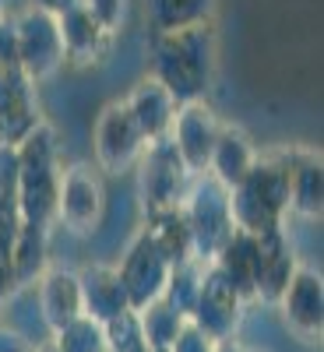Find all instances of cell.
Here are the masks:
<instances>
[{"label":"cell","mask_w":324,"mask_h":352,"mask_svg":"<svg viewBox=\"0 0 324 352\" xmlns=\"http://www.w3.org/2000/svg\"><path fill=\"white\" fill-rule=\"evenodd\" d=\"M247 352H261V349H247Z\"/></svg>","instance_id":"obj_40"},{"label":"cell","mask_w":324,"mask_h":352,"mask_svg":"<svg viewBox=\"0 0 324 352\" xmlns=\"http://www.w3.org/2000/svg\"><path fill=\"white\" fill-rule=\"evenodd\" d=\"M21 289H25V285H21V278H18V272H14L11 257L0 254V307H4L8 300H14Z\"/></svg>","instance_id":"obj_32"},{"label":"cell","mask_w":324,"mask_h":352,"mask_svg":"<svg viewBox=\"0 0 324 352\" xmlns=\"http://www.w3.org/2000/svg\"><path fill=\"white\" fill-rule=\"evenodd\" d=\"M18 229H21L18 197H14V190H0V254H11Z\"/></svg>","instance_id":"obj_30"},{"label":"cell","mask_w":324,"mask_h":352,"mask_svg":"<svg viewBox=\"0 0 324 352\" xmlns=\"http://www.w3.org/2000/svg\"><path fill=\"white\" fill-rule=\"evenodd\" d=\"M50 345H53V352H106V331L99 320L81 314L61 331H53Z\"/></svg>","instance_id":"obj_27"},{"label":"cell","mask_w":324,"mask_h":352,"mask_svg":"<svg viewBox=\"0 0 324 352\" xmlns=\"http://www.w3.org/2000/svg\"><path fill=\"white\" fill-rule=\"evenodd\" d=\"M106 215V187L102 173L92 162H71L61 176V197H56V222L74 236H92Z\"/></svg>","instance_id":"obj_7"},{"label":"cell","mask_w":324,"mask_h":352,"mask_svg":"<svg viewBox=\"0 0 324 352\" xmlns=\"http://www.w3.org/2000/svg\"><path fill=\"white\" fill-rule=\"evenodd\" d=\"M56 21H61V39H64V64H71V67H99L109 56L116 36L106 32L78 0L56 14Z\"/></svg>","instance_id":"obj_16"},{"label":"cell","mask_w":324,"mask_h":352,"mask_svg":"<svg viewBox=\"0 0 324 352\" xmlns=\"http://www.w3.org/2000/svg\"><path fill=\"white\" fill-rule=\"evenodd\" d=\"M124 106L134 116L141 138L144 141H159V138H169L173 116H176V106H180V102H176L166 88L149 74V78H141L131 92L124 96Z\"/></svg>","instance_id":"obj_18"},{"label":"cell","mask_w":324,"mask_h":352,"mask_svg":"<svg viewBox=\"0 0 324 352\" xmlns=\"http://www.w3.org/2000/svg\"><path fill=\"white\" fill-rule=\"evenodd\" d=\"M134 169H138V201H141L144 215L180 208L194 180V173L187 169V162L180 159V152H176V144L169 138L144 144Z\"/></svg>","instance_id":"obj_4"},{"label":"cell","mask_w":324,"mask_h":352,"mask_svg":"<svg viewBox=\"0 0 324 352\" xmlns=\"http://www.w3.org/2000/svg\"><path fill=\"white\" fill-rule=\"evenodd\" d=\"M149 18L155 32H176L215 21V0H149Z\"/></svg>","instance_id":"obj_24"},{"label":"cell","mask_w":324,"mask_h":352,"mask_svg":"<svg viewBox=\"0 0 324 352\" xmlns=\"http://www.w3.org/2000/svg\"><path fill=\"white\" fill-rule=\"evenodd\" d=\"M11 264L21 278V285L36 282L46 268H50V226H36V222H21L14 247H11Z\"/></svg>","instance_id":"obj_23"},{"label":"cell","mask_w":324,"mask_h":352,"mask_svg":"<svg viewBox=\"0 0 324 352\" xmlns=\"http://www.w3.org/2000/svg\"><path fill=\"white\" fill-rule=\"evenodd\" d=\"M0 67H18V50H14V32L11 18H0Z\"/></svg>","instance_id":"obj_33"},{"label":"cell","mask_w":324,"mask_h":352,"mask_svg":"<svg viewBox=\"0 0 324 352\" xmlns=\"http://www.w3.org/2000/svg\"><path fill=\"white\" fill-rule=\"evenodd\" d=\"M152 352H169V349H152Z\"/></svg>","instance_id":"obj_39"},{"label":"cell","mask_w":324,"mask_h":352,"mask_svg":"<svg viewBox=\"0 0 324 352\" xmlns=\"http://www.w3.org/2000/svg\"><path fill=\"white\" fill-rule=\"evenodd\" d=\"M8 14V0H0V18H4Z\"/></svg>","instance_id":"obj_37"},{"label":"cell","mask_w":324,"mask_h":352,"mask_svg":"<svg viewBox=\"0 0 324 352\" xmlns=\"http://www.w3.org/2000/svg\"><path fill=\"white\" fill-rule=\"evenodd\" d=\"M282 310V320L292 335H300L307 342H321L324 328V282L321 272H314L310 264H296L292 278L285 282L282 296L275 303Z\"/></svg>","instance_id":"obj_13"},{"label":"cell","mask_w":324,"mask_h":352,"mask_svg":"<svg viewBox=\"0 0 324 352\" xmlns=\"http://www.w3.org/2000/svg\"><path fill=\"white\" fill-rule=\"evenodd\" d=\"M61 141L53 124L39 120L18 144V212L21 222L53 226L56 222V197H61Z\"/></svg>","instance_id":"obj_2"},{"label":"cell","mask_w":324,"mask_h":352,"mask_svg":"<svg viewBox=\"0 0 324 352\" xmlns=\"http://www.w3.org/2000/svg\"><path fill=\"white\" fill-rule=\"evenodd\" d=\"M184 215L191 226V240H194V261L212 264L219 247L233 236V212H229V187H222L215 176L201 173L191 180V190L184 197Z\"/></svg>","instance_id":"obj_5"},{"label":"cell","mask_w":324,"mask_h":352,"mask_svg":"<svg viewBox=\"0 0 324 352\" xmlns=\"http://www.w3.org/2000/svg\"><path fill=\"white\" fill-rule=\"evenodd\" d=\"M257 268H254V300L257 303H268L275 307L285 282L296 272V250H292V240L285 226L282 229H268V232H257Z\"/></svg>","instance_id":"obj_15"},{"label":"cell","mask_w":324,"mask_h":352,"mask_svg":"<svg viewBox=\"0 0 324 352\" xmlns=\"http://www.w3.org/2000/svg\"><path fill=\"white\" fill-rule=\"evenodd\" d=\"M169 268L173 264L155 250V243L144 236V232H134V240L127 243L120 261H116V275H120V282H124L131 310H144L149 303L162 300Z\"/></svg>","instance_id":"obj_9"},{"label":"cell","mask_w":324,"mask_h":352,"mask_svg":"<svg viewBox=\"0 0 324 352\" xmlns=\"http://www.w3.org/2000/svg\"><path fill=\"white\" fill-rule=\"evenodd\" d=\"M285 187H289V212L300 219H317L324 208V162L321 148H307V144H279L275 148Z\"/></svg>","instance_id":"obj_11"},{"label":"cell","mask_w":324,"mask_h":352,"mask_svg":"<svg viewBox=\"0 0 324 352\" xmlns=\"http://www.w3.org/2000/svg\"><path fill=\"white\" fill-rule=\"evenodd\" d=\"M0 352H39V345H32L28 338H21L18 331L0 324Z\"/></svg>","instance_id":"obj_34"},{"label":"cell","mask_w":324,"mask_h":352,"mask_svg":"<svg viewBox=\"0 0 324 352\" xmlns=\"http://www.w3.org/2000/svg\"><path fill=\"white\" fill-rule=\"evenodd\" d=\"M102 331H106V352H152L149 342H144L138 310L116 314L113 320H106V324H102Z\"/></svg>","instance_id":"obj_28"},{"label":"cell","mask_w":324,"mask_h":352,"mask_svg":"<svg viewBox=\"0 0 324 352\" xmlns=\"http://www.w3.org/2000/svg\"><path fill=\"white\" fill-rule=\"evenodd\" d=\"M36 300H39V317L46 331H61L64 324H71L74 317L85 314V303H81V278L78 272L71 268H50L36 278Z\"/></svg>","instance_id":"obj_17"},{"label":"cell","mask_w":324,"mask_h":352,"mask_svg":"<svg viewBox=\"0 0 324 352\" xmlns=\"http://www.w3.org/2000/svg\"><path fill=\"white\" fill-rule=\"evenodd\" d=\"M78 278H81L85 317L106 324V320H113L116 314L131 310L124 282H120V275H116V264H88V268L78 272Z\"/></svg>","instance_id":"obj_19"},{"label":"cell","mask_w":324,"mask_h":352,"mask_svg":"<svg viewBox=\"0 0 324 352\" xmlns=\"http://www.w3.org/2000/svg\"><path fill=\"white\" fill-rule=\"evenodd\" d=\"M149 60H152V78L176 102L208 99V88L219 71L215 21L176 28V32H155Z\"/></svg>","instance_id":"obj_1"},{"label":"cell","mask_w":324,"mask_h":352,"mask_svg":"<svg viewBox=\"0 0 324 352\" xmlns=\"http://www.w3.org/2000/svg\"><path fill=\"white\" fill-rule=\"evenodd\" d=\"M141 232L155 243V250L169 261V264H180L194 257V240H191V226L184 208H166V212H149L144 215Z\"/></svg>","instance_id":"obj_22"},{"label":"cell","mask_w":324,"mask_h":352,"mask_svg":"<svg viewBox=\"0 0 324 352\" xmlns=\"http://www.w3.org/2000/svg\"><path fill=\"white\" fill-rule=\"evenodd\" d=\"M39 352H53V345H50V342H46V345H39Z\"/></svg>","instance_id":"obj_38"},{"label":"cell","mask_w":324,"mask_h":352,"mask_svg":"<svg viewBox=\"0 0 324 352\" xmlns=\"http://www.w3.org/2000/svg\"><path fill=\"white\" fill-rule=\"evenodd\" d=\"M36 8H43V11H53V14H61L64 8H71L74 0H32Z\"/></svg>","instance_id":"obj_36"},{"label":"cell","mask_w":324,"mask_h":352,"mask_svg":"<svg viewBox=\"0 0 324 352\" xmlns=\"http://www.w3.org/2000/svg\"><path fill=\"white\" fill-rule=\"evenodd\" d=\"M244 307L247 300L233 289L212 264H204V275H201V289H197V303L191 314V324L197 331H204L212 342L219 338H233L240 331V320H244Z\"/></svg>","instance_id":"obj_10"},{"label":"cell","mask_w":324,"mask_h":352,"mask_svg":"<svg viewBox=\"0 0 324 352\" xmlns=\"http://www.w3.org/2000/svg\"><path fill=\"white\" fill-rule=\"evenodd\" d=\"M201 275H204V264L201 261H180L169 268V278H166V289H162V300L191 320L194 314V303H197V289H201Z\"/></svg>","instance_id":"obj_25"},{"label":"cell","mask_w":324,"mask_h":352,"mask_svg":"<svg viewBox=\"0 0 324 352\" xmlns=\"http://www.w3.org/2000/svg\"><path fill=\"white\" fill-rule=\"evenodd\" d=\"M257 144L250 141V134L240 127V124H226L222 120V131L215 138V148H212V159H208V176H215V180L222 187H237L244 176L250 173V166L257 162Z\"/></svg>","instance_id":"obj_20"},{"label":"cell","mask_w":324,"mask_h":352,"mask_svg":"<svg viewBox=\"0 0 324 352\" xmlns=\"http://www.w3.org/2000/svg\"><path fill=\"white\" fill-rule=\"evenodd\" d=\"M36 81L21 67H0V144H18L43 120Z\"/></svg>","instance_id":"obj_14"},{"label":"cell","mask_w":324,"mask_h":352,"mask_svg":"<svg viewBox=\"0 0 324 352\" xmlns=\"http://www.w3.org/2000/svg\"><path fill=\"white\" fill-rule=\"evenodd\" d=\"M169 352H215V342L204 335V331H197L191 320L184 324V331L176 335V342H173V349Z\"/></svg>","instance_id":"obj_31"},{"label":"cell","mask_w":324,"mask_h":352,"mask_svg":"<svg viewBox=\"0 0 324 352\" xmlns=\"http://www.w3.org/2000/svg\"><path fill=\"white\" fill-rule=\"evenodd\" d=\"M8 18H11V32H14L18 67L36 85L50 81L64 67V39H61V21H56V14L32 4V8H21Z\"/></svg>","instance_id":"obj_6"},{"label":"cell","mask_w":324,"mask_h":352,"mask_svg":"<svg viewBox=\"0 0 324 352\" xmlns=\"http://www.w3.org/2000/svg\"><path fill=\"white\" fill-rule=\"evenodd\" d=\"M215 352H247V345L233 335V338H219V342H215Z\"/></svg>","instance_id":"obj_35"},{"label":"cell","mask_w":324,"mask_h":352,"mask_svg":"<svg viewBox=\"0 0 324 352\" xmlns=\"http://www.w3.org/2000/svg\"><path fill=\"white\" fill-rule=\"evenodd\" d=\"M229 212L233 226L257 236L268 229H282L289 215V187L275 148L257 152V162L237 187H229Z\"/></svg>","instance_id":"obj_3"},{"label":"cell","mask_w":324,"mask_h":352,"mask_svg":"<svg viewBox=\"0 0 324 352\" xmlns=\"http://www.w3.org/2000/svg\"><path fill=\"white\" fill-rule=\"evenodd\" d=\"M144 141L134 116L127 113L124 99H113L96 120V131H92V155H96V169L106 173V176H120L127 173L138 155L144 152Z\"/></svg>","instance_id":"obj_8"},{"label":"cell","mask_w":324,"mask_h":352,"mask_svg":"<svg viewBox=\"0 0 324 352\" xmlns=\"http://www.w3.org/2000/svg\"><path fill=\"white\" fill-rule=\"evenodd\" d=\"M212 268L250 303L254 300V268H257V240L244 229H233V236L212 257Z\"/></svg>","instance_id":"obj_21"},{"label":"cell","mask_w":324,"mask_h":352,"mask_svg":"<svg viewBox=\"0 0 324 352\" xmlns=\"http://www.w3.org/2000/svg\"><path fill=\"white\" fill-rule=\"evenodd\" d=\"M219 131H222V120H219V113L208 106V99L176 106L169 141L176 144V152H180V159L187 162V169L194 176H201L204 169H208V159H212Z\"/></svg>","instance_id":"obj_12"},{"label":"cell","mask_w":324,"mask_h":352,"mask_svg":"<svg viewBox=\"0 0 324 352\" xmlns=\"http://www.w3.org/2000/svg\"><path fill=\"white\" fill-rule=\"evenodd\" d=\"M78 4L92 14L106 32H120L124 21H127V8H131V0H78Z\"/></svg>","instance_id":"obj_29"},{"label":"cell","mask_w":324,"mask_h":352,"mask_svg":"<svg viewBox=\"0 0 324 352\" xmlns=\"http://www.w3.org/2000/svg\"><path fill=\"white\" fill-rule=\"evenodd\" d=\"M138 320H141V331H144L149 349H173L176 335H180L184 324H187V317H180L166 300H155L144 310H138Z\"/></svg>","instance_id":"obj_26"}]
</instances>
